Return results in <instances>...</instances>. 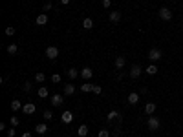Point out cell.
<instances>
[{
	"mask_svg": "<svg viewBox=\"0 0 183 137\" xmlns=\"http://www.w3.org/2000/svg\"><path fill=\"white\" fill-rule=\"evenodd\" d=\"M154 112H156V104H154V102H148L147 106H145V113H148V115H152Z\"/></svg>",
	"mask_w": 183,
	"mask_h": 137,
	"instance_id": "obj_19",
	"label": "cell"
},
{
	"mask_svg": "<svg viewBox=\"0 0 183 137\" xmlns=\"http://www.w3.org/2000/svg\"><path fill=\"white\" fill-rule=\"evenodd\" d=\"M137 102H139V93L132 91L130 95H128V104H137Z\"/></svg>",
	"mask_w": 183,
	"mask_h": 137,
	"instance_id": "obj_13",
	"label": "cell"
},
{
	"mask_svg": "<svg viewBox=\"0 0 183 137\" xmlns=\"http://www.w3.org/2000/svg\"><path fill=\"white\" fill-rule=\"evenodd\" d=\"M92 91L95 93V95H101V93H103V88L99 86V84H93V88H92Z\"/></svg>",
	"mask_w": 183,
	"mask_h": 137,
	"instance_id": "obj_27",
	"label": "cell"
},
{
	"mask_svg": "<svg viewBox=\"0 0 183 137\" xmlns=\"http://www.w3.org/2000/svg\"><path fill=\"white\" fill-rule=\"evenodd\" d=\"M42 115H44V119H46V121H50V119L53 117V113H51V110H46V112L42 113Z\"/></svg>",
	"mask_w": 183,
	"mask_h": 137,
	"instance_id": "obj_32",
	"label": "cell"
},
{
	"mask_svg": "<svg viewBox=\"0 0 183 137\" xmlns=\"http://www.w3.org/2000/svg\"><path fill=\"white\" fill-rule=\"evenodd\" d=\"M106 119H108V121H114V119H119V113H117V112L114 110V112H110L108 115H106Z\"/></svg>",
	"mask_w": 183,
	"mask_h": 137,
	"instance_id": "obj_26",
	"label": "cell"
},
{
	"mask_svg": "<svg viewBox=\"0 0 183 137\" xmlns=\"http://www.w3.org/2000/svg\"><path fill=\"white\" fill-rule=\"evenodd\" d=\"M42 9H44V11H50V9H51V2H46Z\"/></svg>",
	"mask_w": 183,
	"mask_h": 137,
	"instance_id": "obj_36",
	"label": "cell"
},
{
	"mask_svg": "<svg viewBox=\"0 0 183 137\" xmlns=\"http://www.w3.org/2000/svg\"><path fill=\"white\" fill-rule=\"evenodd\" d=\"M161 57H163V53H161V49H157V48H152L148 51V59L152 60V62H157Z\"/></svg>",
	"mask_w": 183,
	"mask_h": 137,
	"instance_id": "obj_2",
	"label": "cell"
},
{
	"mask_svg": "<svg viewBox=\"0 0 183 137\" xmlns=\"http://www.w3.org/2000/svg\"><path fill=\"white\" fill-rule=\"evenodd\" d=\"M51 82H53V84L61 82V75H59V73H53V75H51Z\"/></svg>",
	"mask_w": 183,
	"mask_h": 137,
	"instance_id": "obj_31",
	"label": "cell"
},
{
	"mask_svg": "<svg viewBox=\"0 0 183 137\" xmlns=\"http://www.w3.org/2000/svg\"><path fill=\"white\" fill-rule=\"evenodd\" d=\"M44 80H46V75H44V73H42V71L35 75V82H40V84H42Z\"/></svg>",
	"mask_w": 183,
	"mask_h": 137,
	"instance_id": "obj_25",
	"label": "cell"
},
{
	"mask_svg": "<svg viewBox=\"0 0 183 137\" xmlns=\"http://www.w3.org/2000/svg\"><path fill=\"white\" fill-rule=\"evenodd\" d=\"M46 57H48L50 60H55V59L59 57V49H57L55 46H48V48H46Z\"/></svg>",
	"mask_w": 183,
	"mask_h": 137,
	"instance_id": "obj_4",
	"label": "cell"
},
{
	"mask_svg": "<svg viewBox=\"0 0 183 137\" xmlns=\"http://www.w3.org/2000/svg\"><path fill=\"white\" fill-rule=\"evenodd\" d=\"M62 102H64V97H62V95H53V97H51V106H61Z\"/></svg>",
	"mask_w": 183,
	"mask_h": 137,
	"instance_id": "obj_12",
	"label": "cell"
},
{
	"mask_svg": "<svg viewBox=\"0 0 183 137\" xmlns=\"http://www.w3.org/2000/svg\"><path fill=\"white\" fill-rule=\"evenodd\" d=\"M92 88H93V84H88V82L81 84V91H82V93H88V91H92Z\"/></svg>",
	"mask_w": 183,
	"mask_h": 137,
	"instance_id": "obj_22",
	"label": "cell"
},
{
	"mask_svg": "<svg viewBox=\"0 0 183 137\" xmlns=\"http://www.w3.org/2000/svg\"><path fill=\"white\" fill-rule=\"evenodd\" d=\"M22 90H24L26 93H28V91H31V82H24V84H22Z\"/></svg>",
	"mask_w": 183,
	"mask_h": 137,
	"instance_id": "obj_33",
	"label": "cell"
},
{
	"mask_svg": "<svg viewBox=\"0 0 183 137\" xmlns=\"http://www.w3.org/2000/svg\"><path fill=\"white\" fill-rule=\"evenodd\" d=\"M66 73H68V77H70V79H77V77L81 75V71H77V70H73V68H70V70H68Z\"/></svg>",
	"mask_w": 183,
	"mask_h": 137,
	"instance_id": "obj_20",
	"label": "cell"
},
{
	"mask_svg": "<svg viewBox=\"0 0 183 137\" xmlns=\"http://www.w3.org/2000/svg\"><path fill=\"white\" fill-rule=\"evenodd\" d=\"M17 51H18V46H17V44H9V46H7V53H9V55H17Z\"/></svg>",
	"mask_w": 183,
	"mask_h": 137,
	"instance_id": "obj_24",
	"label": "cell"
},
{
	"mask_svg": "<svg viewBox=\"0 0 183 137\" xmlns=\"http://www.w3.org/2000/svg\"><path fill=\"white\" fill-rule=\"evenodd\" d=\"M82 26H84V29H92L93 28V20L92 18H84L82 20Z\"/></svg>",
	"mask_w": 183,
	"mask_h": 137,
	"instance_id": "obj_23",
	"label": "cell"
},
{
	"mask_svg": "<svg viewBox=\"0 0 183 137\" xmlns=\"http://www.w3.org/2000/svg\"><path fill=\"white\" fill-rule=\"evenodd\" d=\"M37 95H39L40 99H46V97L50 95V91H48V88H44V86H40V88H39V91H37Z\"/></svg>",
	"mask_w": 183,
	"mask_h": 137,
	"instance_id": "obj_18",
	"label": "cell"
},
{
	"mask_svg": "<svg viewBox=\"0 0 183 137\" xmlns=\"http://www.w3.org/2000/svg\"><path fill=\"white\" fill-rule=\"evenodd\" d=\"M15 31H17V29H15L13 26H7V28H6V35H7V37H13Z\"/></svg>",
	"mask_w": 183,
	"mask_h": 137,
	"instance_id": "obj_28",
	"label": "cell"
},
{
	"mask_svg": "<svg viewBox=\"0 0 183 137\" xmlns=\"http://www.w3.org/2000/svg\"><path fill=\"white\" fill-rule=\"evenodd\" d=\"M35 132H37L39 135H42V133H46V132H48V124H44V123H39V124L35 126Z\"/></svg>",
	"mask_w": 183,
	"mask_h": 137,
	"instance_id": "obj_11",
	"label": "cell"
},
{
	"mask_svg": "<svg viewBox=\"0 0 183 137\" xmlns=\"http://www.w3.org/2000/svg\"><path fill=\"white\" fill-rule=\"evenodd\" d=\"M99 137H110V132L106 128H103V130H99Z\"/></svg>",
	"mask_w": 183,
	"mask_h": 137,
	"instance_id": "obj_30",
	"label": "cell"
},
{
	"mask_svg": "<svg viewBox=\"0 0 183 137\" xmlns=\"http://www.w3.org/2000/svg\"><path fill=\"white\" fill-rule=\"evenodd\" d=\"M81 77H82L84 80H90V79L93 77V70H92V68H88V66L82 68V70H81Z\"/></svg>",
	"mask_w": 183,
	"mask_h": 137,
	"instance_id": "obj_6",
	"label": "cell"
},
{
	"mask_svg": "<svg viewBox=\"0 0 183 137\" xmlns=\"http://www.w3.org/2000/svg\"><path fill=\"white\" fill-rule=\"evenodd\" d=\"M108 18L112 20V22H119V20H121V13H119V11H110Z\"/></svg>",
	"mask_w": 183,
	"mask_h": 137,
	"instance_id": "obj_16",
	"label": "cell"
},
{
	"mask_svg": "<svg viewBox=\"0 0 183 137\" xmlns=\"http://www.w3.org/2000/svg\"><path fill=\"white\" fill-rule=\"evenodd\" d=\"M145 71L148 73V75H156V73H157V66H156L154 62H152V64H150V66H148V68H147Z\"/></svg>",
	"mask_w": 183,
	"mask_h": 137,
	"instance_id": "obj_21",
	"label": "cell"
},
{
	"mask_svg": "<svg viewBox=\"0 0 183 137\" xmlns=\"http://www.w3.org/2000/svg\"><path fill=\"white\" fill-rule=\"evenodd\" d=\"M114 64H115V68H117V70H123V68L126 66V59H125V55H119V57L115 59Z\"/></svg>",
	"mask_w": 183,
	"mask_h": 137,
	"instance_id": "obj_8",
	"label": "cell"
},
{
	"mask_svg": "<svg viewBox=\"0 0 183 137\" xmlns=\"http://www.w3.org/2000/svg\"><path fill=\"white\" fill-rule=\"evenodd\" d=\"M35 22H37V26H46V24H48V15H46V13H40V15L37 17Z\"/></svg>",
	"mask_w": 183,
	"mask_h": 137,
	"instance_id": "obj_10",
	"label": "cell"
},
{
	"mask_svg": "<svg viewBox=\"0 0 183 137\" xmlns=\"http://www.w3.org/2000/svg\"><path fill=\"white\" fill-rule=\"evenodd\" d=\"M22 137H33V135H31L29 132H24V133H22Z\"/></svg>",
	"mask_w": 183,
	"mask_h": 137,
	"instance_id": "obj_37",
	"label": "cell"
},
{
	"mask_svg": "<svg viewBox=\"0 0 183 137\" xmlns=\"http://www.w3.org/2000/svg\"><path fill=\"white\" fill-rule=\"evenodd\" d=\"M18 124H20V119L17 115H11V126H18Z\"/></svg>",
	"mask_w": 183,
	"mask_h": 137,
	"instance_id": "obj_29",
	"label": "cell"
},
{
	"mask_svg": "<svg viewBox=\"0 0 183 137\" xmlns=\"http://www.w3.org/2000/svg\"><path fill=\"white\" fill-rule=\"evenodd\" d=\"M61 4H64V6H68V4H70V0H61Z\"/></svg>",
	"mask_w": 183,
	"mask_h": 137,
	"instance_id": "obj_38",
	"label": "cell"
},
{
	"mask_svg": "<svg viewBox=\"0 0 183 137\" xmlns=\"http://www.w3.org/2000/svg\"><path fill=\"white\" fill-rule=\"evenodd\" d=\"M112 6V2H110V0H103V7H106V9H108Z\"/></svg>",
	"mask_w": 183,
	"mask_h": 137,
	"instance_id": "obj_35",
	"label": "cell"
},
{
	"mask_svg": "<svg viewBox=\"0 0 183 137\" xmlns=\"http://www.w3.org/2000/svg\"><path fill=\"white\" fill-rule=\"evenodd\" d=\"M35 104H31V102H28V104H24V108H22V112L26 113V115H33L35 113Z\"/></svg>",
	"mask_w": 183,
	"mask_h": 137,
	"instance_id": "obj_9",
	"label": "cell"
},
{
	"mask_svg": "<svg viewBox=\"0 0 183 137\" xmlns=\"http://www.w3.org/2000/svg\"><path fill=\"white\" fill-rule=\"evenodd\" d=\"M159 18L165 20V22H168V20H172V11L168 7H161L159 9Z\"/></svg>",
	"mask_w": 183,
	"mask_h": 137,
	"instance_id": "obj_3",
	"label": "cell"
},
{
	"mask_svg": "<svg viewBox=\"0 0 183 137\" xmlns=\"http://www.w3.org/2000/svg\"><path fill=\"white\" fill-rule=\"evenodd\" d=\"M15 135H17L15 128H9V130H7V137H15Z\"/></svg>",
	"mask_w": 183,
	"mask_h": 137,
	"instance_id": "obj_34",
	"label": "cell"
},
{
	"mask_svg": "<svg viewBox=\"0 0 183 137\" xmlns=\"http://www.w3.org/2000/svg\"><path fill=\"white\" fill-rule=\"evenodd\" d=\"M172 2H178V0H172Z\"/></svg>",
	"mask_w": 183,
	"mask_h": 137,
	"instance_id": "obj_39",
	"label": "cell"
},
{
	"mask_svg": "<svg viewBox=\"0 0 183 137\" xmlns=\"http://www.w3.org/2000/svg\"><path fill=\"white\" fill-rule=\"evenodd\" d=\"M141 71H143V68H141V66H139V64H134L128 73H130V77H132V79H137L139 75H141Z\"/></svg>",
	"mask_w": 183,
	"mask_h": 137,
	"instance_id": "obj_5",
	"label": "cell"
},
{
	"mask_svg": "<svg viewBox=\"0 0 183 137\" xmlns=\"http://www.w3.org/2000/svg\"><path fill=\"white\" fill-rule=\"evenodd\" d=\"M147 126H148V130L156 132V130H159L161 123H159V119H157V117H154V115H150V117H148V121H147Z\"/></svg>",
	"mask_w": 183,
	"mask_h": 137,
	"instance_id": "obj_1",
	"label": "cell"
},
{
	"mask_svg": "<svg viewBox=\"0 0 183 137\" xmlns=\"http://www.w3.org/2000/svg\"><path fill=\"white\" fill-rule=\"evenodd\" d=\"M77 135H79V137H86V135H88V126H86V124H81L79 130H77Z\"/></svg>",
	"mask_w": 183,
	"mask_h": 137,
	"instance_id": "obj_17",
	"label": "cell"
},
{
	"mask_svg": "<svg viewBox=\"0 0 183 137\" xmlns=\"http://www.w3.org/2000/svg\"><path fill=\"white\" fill-rule=\"evenodd\" d=\"M73 93H75V86L73 84H66V86H64V95L70 97V95H73Z\"/></svg>",
	"mask_w": 183,
	"mask_h": 137,
	"instance_id": "obj_15",
	"label": "cell"
},
{
	"mask_svg": "<svg viewBox=\"0 0 183 137\" xmlns=\"http://www.w3.org/2000/svg\"><path fill=\"white\" fill-rule=\"evenodd\" d=\"M22 108H24V106L20 104V101H18V99H13V101H11V110H13V112H20Z\"/></svg>",
	"mask_w": 183,
	"mask_h": 137,
	"instance_id": "obj_14",
	"label": "cell"
},
{
	"mask_svg": "<svg viewBox=\"0 0 183 137\" xmlns=\"http://www.w3.org/2000/svg\"><path fill=\"white\" fill-rule=\"evenodd\" d=\"M61 121H62L64 124H70V123L73 121V113H71L70 110H66V112H62V115H61Z\"/></svg>",
	"mask_w": 183,
	"mask_h": 137,
	"instance_id": "obj_7",
	"label": "cell"
}]
</instances>
